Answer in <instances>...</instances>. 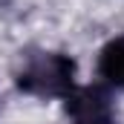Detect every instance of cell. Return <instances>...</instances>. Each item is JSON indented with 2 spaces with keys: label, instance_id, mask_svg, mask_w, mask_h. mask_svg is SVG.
Returning <instances> with one entry per match:
<instances>
[{
  "label": "cell",
  "instance_id": "obj_2",
  "mask_svg": "<svg viewBox=\"0 0 124 124\" xmlns=\"http://www.w3.org/2000/svg\"><path fill=\"white\" fill-rule=\"evenodd\" d=\"M66 113L72 124H118L113 95L101 84L78 87L66 98Z\"/></svg>",
  "mask_w": 124,
  "mask_h": 124
},
{
  "label": "cell",
  "instance_id": "obj_3",
  "mask_svg": "<svg viewBox=\"0 0 124 124\" xmlns=\"http://www.w3.org/2000/svg\"><path fill=\"white\" fill-rule=\"evenodd\" d=\"M98 75L104 78V84L124 90V35L113 38L101 49V55H98Z\"/></svg>",
  "mask_w": 124,
  "mask_h": 124
},
{
  "label": "cell",
  "instance_id": "obj_1",
  "mask_svg": "<svg viewBox=\"0 0 124 124\" xmlns=\"http://www.w3.org/2000/svg\"><path fill=\"white\" fill-rule=\"evenodd\" d=\"M75 61L63 52H32L15 72L17 87L35 98H69L75 93Z\"/></svg>",
  "mask_w": 124,
  "mask_h": 124
}]
</instances>
